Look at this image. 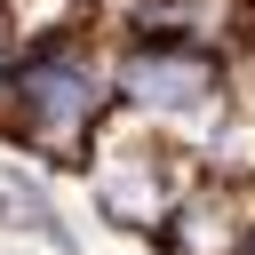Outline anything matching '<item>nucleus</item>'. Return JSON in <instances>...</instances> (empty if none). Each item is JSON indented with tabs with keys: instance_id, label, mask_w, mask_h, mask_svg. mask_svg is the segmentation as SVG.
Instances as JSON below:
<instances>
[{
	"instance_id": "7ed1b4c3",
	"label": "nucleus",
	"mask_w": 255,
	"mask_h": 255,
	"mask_svg": "<svg viewBox=\"0 0 255 255\" xmlns=\"http://www.w3.org/2000/svg\"><path fill=\"white\" fill-rule=\"evenodd\" d=\"M112 24L120 40H223L231 0H120Z\"/></svg>"
},
{
	"instance_id": "20e7f679",
	"label": "nucleus",
	"mask_w": 255,
	"mask_h": 255,
	"mask_svg": "<svg viewBox=\"0 0 255 255\" xmlns=\"http://www.w3.org/2000/svg\"><path fill=\"white\" fill-rule=\"evenodd\" d=\"M16 48H24V24H16V0H0V88L16 72Z\"/></svg>"
},
{
	"instance_id": "f257e3e1",
	"label": "nucleus",
	"mask_w": 255,
	"mask_h": 255,
	"mask_svg": "<svg viewBox=\"0 0 255 255\" xmlns=\"http://www.w3.org/2000/svg\"><path fill=\"white\" fill-rule=\"evenodd\" d=\"M112 120H120V88H112V48L96 40V8L24 32L16 72L0 88V143L32 151L40 167H88Z\"/></svg>"
},
{
	"instance_id": "39448f33",
	"label": "nucleus",
	"mask_w": 255,
	"mask_h": 255,
	"mask_svg": "<svg viewBox=\"0 0 255 255\" xmlns=\"http://www.w3.org/2000/svg\"><path fill=\"white\" fill-rule=\"evenodd\" d=\"M231 255H255V215H247V231H239V247H231Z\"/></svg>"
},
{
	"instance_id": "f03ea898",
	"label": "nucleus",
	"mask_w": 255,
	"mask_h": 255,
	"mask_svg": "<svg viewBox=\"0 0 255 255\" xmlns=\"http://www.w3.org/2000/svg\"><path fill=\"white\" fill-rule=\"evenodd\" d=\"M112 88L128 120H159L183 135V151L199 143V159L223 143L239 88H231V48L223 40H120L112 48Z\"/></svg>"
}]
</instances>
